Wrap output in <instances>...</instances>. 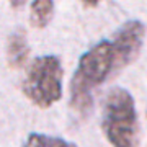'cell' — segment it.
<instances>
[{"label":"cell","mask_w":147,"mask_h":147,"mask_svg":"<svg viewBox=\"0 0 147 147\" xmlns=\"http://www.w3.org/2000/svg\"><path fill=\"white\" fill-rule=\"evenodd\" d=\"M62 65L56 56L34 59L23 82V93L39 108H49L62 96Z\"/></svg>","instance_id":"obj_3"},{"label":"cell","mask_w":147,"mask_h":147,"mask_svg":"<svg viewBox=\"0 0 147 147\" xmlns=\"http://www.w3.org/2000/svg\"><path fill=\"white\" fill-rule=\"evenodd\" d=\"M28 54H30V47H28L26 34L25 31L18 28L16 31H13L8 38L7 42V59L11 69H20L26 64Z\"/></svg>","instance_id":"obj_4"},{"label":"cell","mask_w":147,"mask_h":147,"mask_svg":"<svg viewBox=\"0 0 147 147\" xmlns=\"http://www.w3.org/2000/svg\"><path fill=\"white\" fill-rule=\"evenodd\" d=\"M142 28L136 20L127 21L115 33L113 39L95 44L80 57L70 84V106L79 115L85 116L92 108V90L141 54L146 36Z\"/></svg>","instance_id":"obj_1"},{"label":"cell","mask_w":147,"mask_h":147,"mask_svg":"<svg viewBox=\"0 0 147 147\" xmlns=\"http://www.w3.org/2000/svg\"><path fill=\"white\" fill-rule=\"evenodd\" d=\"M25 2H26V0H10L11 7H16V8L21 7V5H25Z\"/></svg>","instance_id":"obj_8"},{"label":"cell","mask_w":147,"mask_h":147,"mask_svg":"<svg viewBox=\"0 0 147 147\" xmlns=\"http://www.w3.org/2000/svg\"><path fill=\"white\" fill-rule=\"evenodd\" d=\"M54 13V2L53 0H33L31 3V23L33 26L46 28L49 21L53 20Z\"/></svg>","instance_id":"obj_5"},{"label":"cell","mask_w":147,"mask_h":147,"mask_svg":"<svg viewBox=\"0 0 147 147\" xmlns=\"http://www.w3.org/2000/svg\"><path fill=\"white\" fill-rule=\"evenodd\" d=\"M25 147H75V146L61 139V137H51V136H46V134L33 132L26 139Z\"/></svg>","instance_id":"obj_6"},{"label":"cell","mask_w":147,"mask_h":147,"mask_svg":"<svg viewBox=\"0 0 147 147\" xmlns=\"http://www.w3.org/2000/svg\"><path fill=\"white\" fill-rule=\"evenodd\" d=\"M80 2H82L85 7H88V8H90V7H96L101 0H80Z\"/></svg>","instance_id":"obj_7"},{"label":"cell","mask_w":147,"mask_h":147,"mask_svg":"<svg viewBox=\"0 0 147 147\" xmlns=\"http://www.w3.org/2000/svg\"><path fill=\"white\" fill-rule=\"evenodd\" d=\"M103 131L113 147H137L139 126L132 95L124 88H113L103 105Z\"/></svg>","instance_id":"obj_2"}]
</instances>
